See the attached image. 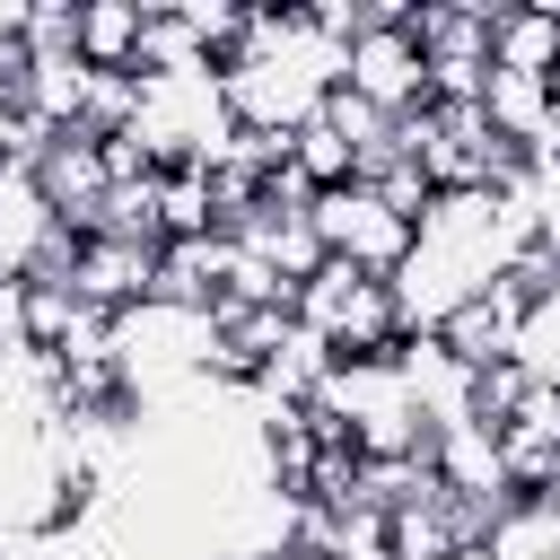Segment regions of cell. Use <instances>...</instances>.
Wrapping results in <instances>:
<instances>
[{"label": "cell", "instance_id": "cell-1", "mask_svg": "<svg viewBox=\"0 0 560 560\" xmlns=\"http://www.w3.org/2000/svg\"><path fill=\"white\" fill-rule=\"evenodd\" d=\"M315 411L359 446V455H429V429L394 376V350L385 359H332L324 385H315Z\"/></svg>", "mask_w": 560, "mask_h": 560}, {"label": "cell", "instance_id": "cell-2", "mask_svg": "<svg viewBox=\"0 0 560 560\" xmlns=\"http://www.w3.org/2000/svg\"><path fill=\"white\" fill-rule=\"evenodd\" d=\"M298 324L332 350V359H385L402 341V315H394V289L376 271H350V262H324L298 298Z\"/></svg>", "mask_w": 560, "mask_h": 560}, {"label": "cell", "instance_id": "cell-3", "mask_svg": "<svg viewBox=\"0 0 560 560\" xmlns=\"http://www.w3.org/2000/svg\"><path fill=\"white\" fill-rule=\"evenodd\" d=\"M341 88L376 114H420L429 105V61L411 44V0H368V26L341 52Z\"/></svg>", "mask_w": 560, "mask_h": 560}, {"label": "cell", "instance_id": "cell-4", "mask_svg": "<svg viewBox=\"0 0 560 560\" xmlns=\"http://www.w3.org/2000/svg\"><path fill=\"white\" fill-rule=\"evenodd\" d=\"M315 245H324V262H350V271H376V280H394V262L411 254V219H394L368 184H341V192H315Z\"/></svg>", "mask_w": 560, "mask_h": 560}, {"label": "cell", "instance_id": "cell-5", "mask_svg": "<svg viewBox=\"0 0 560 560\" xmlns=\"http://www.w3.org/2000/svg\"><path fill=\"white\" fill-rule=\"evenodd\" d=\"M26 175H35V192L52 201V219L79 236L88 219H96V201H105V140H88V131H44V149L26 158Z\"/></svg>", "mask_w": 560, "mask_h": 560}, {"label": "cell", "instance_id": "cell-6", "mask_svg": "<svg viewBox=\"0 0 560 560\" xmlns=\"http://www.w3.org/2000/svg\"><path fill=\"white\" fill-rule=\"evenodd\" d=\"M394 376H402V394H411V411H420L429 438L472 420V368H464L438 332H402V341H394Z\"/></svg>", "mask_w": 560, "mask_h": 560}, {"label": "cell", "instance_id": "cell-7", "mask_svg": "<svg viewBox=\"0 0 560 560\" xmlns=\"http://www.w3.org/2000/svg\"><path fill=\"white\" fill-rule=\"evenodd\" d=\"M429 472H438V490H446V499H464V508H490V516H508V508H516V481H508L499 429H481V420L438 429V438H429Z\"/></svg>", "mask_w": 560, "mask_h": 560}, {"label": "cell", "instance_id": "cell-8", "mask_svg": "<svg viewBox=\"0 0 560 560\" xmlns=\"http://www.w3.org/2000/svg\"><path fill=\"white\" fill-rule=\"evenodd\" d=\"M228 245H236V254H254V262H262V271H271V280H280L289 298H298V289H306L315 271H324L315 219H306V210H280L271 192H262V201H254V210H245V219L228 228Z\"/></svg>", "mask_w": 560, "mask_h": 560}, {"label": "cell", "instance_id": "cell-9", "mask_svg": "<svg viewBox=\"0 0 560 560\" xmlns=\"http://www.w3.org/2000/svg\"><path fill=\"white\" fill-rule=\"evenodd\" d=\"M158 289V245H122V236H79L70 254V298L96 315H122Z\"/></svg>", "mask_w": 560, "mask_h": 560}, {"label": "cell", "instance_id": "cell-10", "mask_svg": "<svg viewBox=\"0 0 560 560\" xmlns=\"http://www.w3.org/2000/svg\"><path fill=\"white\" fill-rule=\"evenodd\" d=\"M516 306H525V298H516L508 280H490L481 298H464V306L438 324V341H446L464 368H499V359H508V341H516Z\"/></svg>", "mask_w": 560, "mask_h": 560}, {"label": "cell", "instance_id": "cell-11", "mask_svg": "<svg viewBox=\"0 0 560 560\" xmlns=\"http://www.w3.org/2000/svg\"><path fill=\"white\" fill-rule=\"evenodd\" d=\"M490 70H525L551 79L560 70V0H516L490 18Z\"/></svg>", "mask_w": 560, "mask_h": 560}, {"label": "cell", "instance_id": "cell-12", "mask_svg": "<svg viewBox=\"0 0 560 560\" xmlns=\"http://www.w3.org/2000/svg\"><path fill=\"white\" fill-rule=\"evenodd\" d=\"M481 122L508 140V149H542V122H551V79H525V70H490L481 79Z\"/></svg>", "mask_w": 560, "mask_h": 560}, {"label": "cell", "instance_id": "cell-13", "mask_svg": "<svg viewBox=\"0 0 560 560\" xmlns=\"http://www.w3.org/2000/svg\"><path fill=\"white\" fill-rule=\"evenodd\" d=\"M140 26H149V0H79V61L88 70H131Z\"/></svg>", "mask_w": 560, "mask_h": 560}, {"label": "cell", "instance_id": "cell-14", "mask_svg": "<svg viewBox=\"0 0 560 560\" xmlns=\"http://www.w3.org/2000/svg\"><path fill=\"white\" fill-rule=\"evenodd\" d=\"M508 368H516L525 385H560V289H542V298H525V306H516Z\"/></svg>", "mask_w": 560, "mask_h": 560}, {"label": "cell", "instance_id": "cell-15", "mask_svg": "<svg viewBox=\"0 0 560 560\" xmlns=\"http://www.w3.org/2000/svg\"><path fill=\"white\" fill-rule=\"evenodd\" d=\"M289 166H298V175H306L315 192H341V184H359V149H350V140H341V131H332L324 114L289 131Z\"/></svg>", "mask_w": 560, "mask_h": 560}, {"label": "cell", "instance_id": "cell-16", "mask_svg": "<svg viewBox=\"0 0 560 560\" xmlns=\"http://www.w3.org/2000/svg\"><path fill=\"white\" fill-rule=\"evenodd\" d=\"M158 236H166V245H184V236H219L201 166H158Z\"/></svg>", "mask_w": 560, "mask_h": 560}, {"label": "cell", "instance_id": "cell-17", "mask_svg": "<svg viewBox=\"0 0 560 560\" xmlns=\"http://www.w3.org/2000/svg\"><path fill=\"white\" fill-rule=\"evenodd\" d=\"M175 18L192 26V44H201L210 61H228V52L245 44V9H236V0H175Z\"/></svg>", "mask_w": 560, "mask_h": 560}, {"label": "cell", "instance_id": "cell-18", "mask_svg": "<svg viewBox=\"0 0 560 560\" xmlns=\"http://www.w3.org/2000/svg\"><path fill=\"white\" fill-rule=\"evenodd\" d=\"M26 52H79V0H26Z\"/></svg>", "mask_w": 560, "mask_h": 560}, {"label": "cell", "instance_id": "cell-19", "mask_svg": "<svg viewBox=\"0 0 560 560\" xmlns=\"http://www.w3.org/2000/svg\"><path fill=\"white\" fill-rule=\"evenodd\" d=\"M499 429H516V438H534V446H551V455H560V385H525V394H516V411H508Z\"/></svg>", "mask_w": 560, "mask_h": 560}, {"label": "cell", "instance_id": "cell-20", "mask_svg": "<svg viewBox=\"0 0 560 560\" xmlns=\"http://www.w3.org/2000/svg\"><path fill=\"white\" fill-rule=\"evenodd\" d=\"M26 44V0H0V52Z\"/></svg>", "mask_w": 560, "mask_h": 560}]
</instances>
